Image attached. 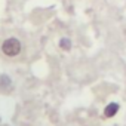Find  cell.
I'll list each match as a JSON object with an SVG mask.
<instances>
[{
  "label": "cell",
  "instance_id": "obj_1",
  "mask_svg": "<svg viewBox=\"0 0 126 126\" xmlns=\"http://www.w3.org/2000/svg\"><path fill=\"white\" fill-rule=\"evenodd\" d=\"M21 42L16 39V37H9L3 42L2 45V50L6 56H16L19 52H21Z\"/></svg>",
  "mask_w": 126,
  "mask_h": 126
},
{
  "label": "cell",
  "instance_id": "obj_2",
  "mask_svg": "<svg viewBox=\"0 0 126 126\" xmlns=\"http://www.w3.org/2000/svg\"><path fill=\"white\" fill-rule=\"evenodd\" d=\"M117 111H119V104H116V102H110L105 108H104V116L105 117H114L116 114H117Z\"/></svg>",
  "mask_w": 126,
  "mask_h": 126
},
{
  "label": "cell",
  "instance_id": "obj_3",
  "mask_svg": "<svg viewBox=\"0 0 126 126\" xmlns=\"http://www.w3.org/2000/svg\"><path fill=\"white\" fill-rule=\"evenodd\" d=\"M59 47L62 49V50H70L71 49V40L70 39H67V37H64V39H61L59 40Z\"/></svg>",
  "mask_w": 126,
  "mask_h": 126
}]
</instances>
